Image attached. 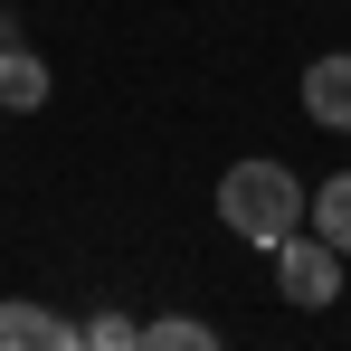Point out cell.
I'll return each mask as SVG.
<instances>
[{"label": "cell", "instance_id": "obj_5", "mask_svg": "<svg viewBox=\"0 0 351 351\" xmlns=\"http://www.w3.org/2000/svg\"><path fill=\"white\" fill-rule=\"evenodd\" d=\"M304 228L323 237L332 256H351V171H332V180H313V190H304Z\"/></svg>", "mask_w": 351, "mask_h": 351}, {"label": "cell", "instance_id": "obj_10", "mask_svg": "<svg viewBox=\"0 0 351 351\" xmlns=\"http://www.w3.org/2000/svg\"><path fill=\"white\" fill-rule=\"evenodd\" d=\"M0 123H10V114H0Z\"/></svg>", "mask_w": 351, "mask_h": 351}, {"label": "cell", "instance_id": "obj_8", "mask_svg": "<svg viewBox=\"0 0 351 351\" xmlns=\"http://www.w3.org/2000/svg\"><path fill=\"white\" fill-rule=\"evenodd\" d=\"M133 332H143L133 313H86L76 323V351H133Z\"/></svg>", "mask_w": 351, "mask_h": 351}, {"label": "cell", "instance_id": "obj_7", "mask_svg": "<svg viewBox=\"0 0 351 351\" xmlns=\"http://www.w3.org/2000/svg\"><path fill=\"white\" fill-rule=\"evenodd\" d=\"M133 351H228L219 342V323H199V313H162V323H143Z\"/></svg>", "mask_w": 351, "mask_h": 351}, {"label": "cell", "instance_id": "obj_1", "mask_svg": "<svg viewBox=\"0 0 351 351\" xmlns=\"http://www.w3.org/2000/svg\"><path fill=\"white\" fill-rule=\"evenodd\" d=\"M219 219H228V237H247V247H276L285 228H304V180H294L276 152H247V162L219 171Z\"/></svg>", "mask_w": 351, "mask_h": 351}, {"label": "cell", "instance_id": "obj_2", "mask_svg": "<svg viewBox=\"0 0 351 351\" xmlns=\"http://www.w3.org/2000/svg\"><path fill=\"white\" fill-rule=\"evenodd\" d=\"M266 256H276V294H285L294 313H323V304H342V256H332L313 228H285Z\"/></svg>", "mask_w": 351, "mask_h": 351}, {"label": "cell", "instance_id": "obj_9", "mask_svg": "<svg viewBox=\"0 0 351 351\" xmlns=\"http://www.w3.org/2000/svg\"><path fill=\"white\" fill-rule=\"evenodd\" d=\"M0 48H19V19H10V10H0Z\"/></svg>", "mask_w": 351, "mask_h": 351}, {"label": "cell", "instance_id": "obj_4", "mask_svg": "<svg viewBox=\"0 0 351 351\" xmlns=\"http://www.w3.org/2000/svg\"><path fill=\"white\" fill-rule=\"evenodd\" d=\"M304 114L323 123V133H351V48L304 66Z\"/></svg>", "mask_w": 351, "mask_h": 351}, {"label": "cell", "instance_id": "obj_3", "mask_svg": "<svg viewBox=\"0 0 351 351\" xmlns=\"http://www.w3.org/2000/svg\"><path fill=\"white\" fill-rule=\"evenodd\" d=\"M0 351H76V323L29 294H0Z\"/></svg>", "mask_w": 351, "mask_h": 351}, {"label": "cell", "instance_id": "obj_6", "mask_svg": "<svg viewBox=\"0 0 351 351\" xmlns=\"http://www.w3.org/2000/svg\"><path fill=\"white\" fill-rule=\"evenodd\" d=\"M29 105H48V58L19 38V48H0V114H29Z\"/></svg>", "mask_w": 351, "mask_h": 351}]
</instances>
